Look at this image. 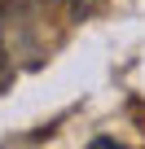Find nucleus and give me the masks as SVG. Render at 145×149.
Instances as JSON below:
<instances>
[{
  "label": "nucleus",
  "mask_w": 145,
  "mask_h": 149,
  "mask_svg": "<svg viewBox=\"0 0 145 149\" xmlns=\"http://www.w3.org/2000/svg\"><path fill=\"white\" fill-rule=\"evenodd\" d=\"M88 149H123V145H119V140H110V136H97Z\"/></svg>",
  "instance_id": "nucleus-1"
}]
</instances>
